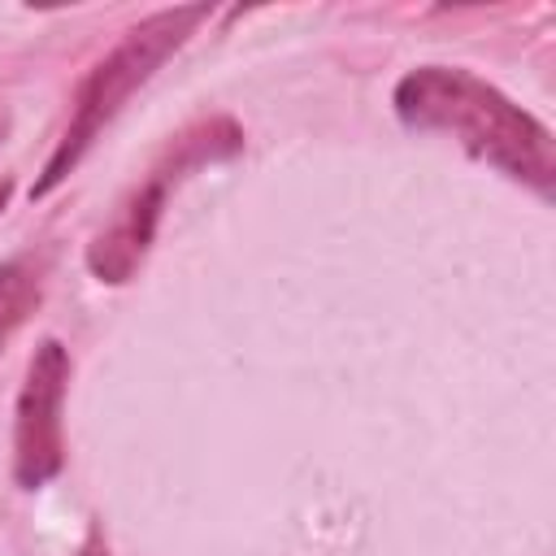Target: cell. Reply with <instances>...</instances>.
Instances as JSON below:
<instances>
[{"instance_id":"4","label":"cell","mask_w":556,"mask_h":556,"mask_svg":"<svg viewBox=\"0 0 556 556\" xmlns=\"http://www.w3.org/2000/svg\"><path fill=\"white\" fill-rule=\"evenodd\" d=\"M65 387H70V352L56 339H43L30 356L13 421V478L30 491L52 482L65 465V426H61Z\"/></svg>"},{"instance_id":"7","label":"cell","mask_w":556,"mask_h":556,"mask_svg":"<svg viewBox=\"0 0 556 556\" xmlns=\"http://www.w3.org/2000/svg\"><path fill=\"white\" fill-rule=\"evenodd\" d=\"M9 195H13V178H0V213H4V204H9Z\"/></svg>"},{"instance_id":"2","label":"cell","mask_w":556,"mask_h":556,"mask_svg":"<svg viewBox=\"0 0 556 556\" xmlns=\"http://www.w3.org/2000/svg\"><path fill=\"white\" fill-rule=\"evenodd\" d=\"M204 17H208V4H174V9H161V13L143 17L139 26H130L117 39V48L83 78V87L74 96V109H70V126H65L56 152L48 156L43 174L30 187L35 200L70 178V169L83 161V152L96 143V135L117 117V109L195 35V26Z\"/></svg>"},{"instance_id":"6","label":"cell","mask_w":556,"mask_h":556,"mask_svg":"<svg viewBox=\"0 0 556 556\" xmlns=\"http://www.w3.org/2000/svg\"><path fill=\"white\" fill-rule=\"evenodd\" d=\"M74 556H109V547H104V539H100V530H91L87 534V543L74 552Z\"/></svg>"},{"instance_id":"5","label":"cell","mask_w":556,"mask_h":556,"mask_svg":"<svg viewBox=\"0 0 556 556\" xmlns=\"http://www.w3.org/2000/svg\"><path fill=\"white\" fill-rule=\"evenodd\" d=\"M43 295V265L39 261H4L0 265V348L13 339V330L35 313Z\"/></svg>"},{"instance_id":"8","label":"cell","mask_w":556,"mask_h":556,"mask_svg":"<svg viewBox=\"0 0 556 556\" xmlns=\"http://www.w3.org/2000/svg\"><path fill=\"white\" fill-rule=\"evenodd\" d=\"M4 135H9V113H0V143H4Z\"/></svg>"},{"instance_id":"3","label":"cell","mask_w":556,"mask_h":556,"mask_svg":"<svg viewBox=\"0 0 556 556\" xmlns=\"http://www.w3.org/2000/svg\"><path fill=\"white\" fill-rule=\"evenodd\" d=\"M239 148H243V135H239V126L230 117H213V122H200L187 135H178L169 143V152L161 156V165L122 195V204L113 208V217L91 239V248H87L91 274L100 282H126L139 269V261L148 256V248H152V235H156L161 213H165L169 182H178L195 165L235 156Z\"/></svg>"},{"instance_id":"1","label":"cell","mask_w":556,"mask_h":556,"mask_svg":"<svg viewBox=\"0 0 556 556\" xmlns=\"http://www.w3.org/2000/svg\"><path fill=\"white\" fill-rule=\"evenodd\" d=\"M395 113L413 130L452 135L469 156L526 182L543 200L556 191V143L552 130L513 104L504 91L456 65H421L400 78Z\"/></svg>"}]
</instances>
